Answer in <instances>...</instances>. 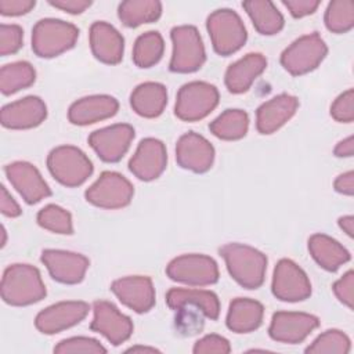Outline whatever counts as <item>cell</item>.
<instances>
[{
    "label": "cell",
    "mask_w": 354,
    "mask_h": 354,
    "mask_svg": "<svg viewBox=\"0 0 354 354\" xmlns=\"http://www.w3.org/2000/svg\"><path fill=\"white\" fill-rule=\"evenodd\" d=\"M230 275L246 289H257L263 285L267 257L260 250L242 243H227L220 248Z\"/></svg>",
    "instance_id": "cell-1"
},
{
    "label": "cell",
    "mask_w": 354,
    "mask_h": 354,
    "mask_svg": "<svg viewBox=\"0 0 354 354\" xmlns=\"http://www.w3.org/2000/svg\"><path fill=\"white\" fill-rule=\"evenodd\" d=\"M48 3L53 7L69 14H82L86 8L91 6L90 0H50Z\"/></svg>",
    "instance_id": "cell-46"
},
{
    "label": "cell",
    "mask_w": 354,
    "mask_h": 354,
    "mask_svg": "<svg viewBox=\"0 0 354 354\" xmlns=\"http://www.w3.org/2000/svg\"><path fill=\"white\" fill-rule=\"evenodd\" d=\"M37 223L44 230L55 234H73L72 216L58 205H47L37 213Z\"/></svg>",
    "instance_id": "cell-37"
},
{
    "label": "cell",
    "mask_w": 354,
    "mask_h": 354,
    "mask_svg": "<svg viewBox=\"0 0 354 354\" xmlns=\"http://www.w3.org/2000/svg\"><path fill=\"white\" fill-rule=\"evenodd\" d=\"M90 47L98 61L115 65L123 58L124 39L111 24L97 21L90 26Z\"/></svg>",
    "instance_id": "cell-23"
},
{
    "label": "cell",
    "mask_w": 354,
    "mask_h": 354,
    "mask_svg": "<svg viewBox=\"0 0 354 354\" xmlns=\"http://www.w3.org/2000/svg\"><path fill=\"white\" fill-rule=\"evenodd\" d=\"M299 100L290 94H279L257 108L256 129L260 134H272L297 111Z\"/></svg>",
    "instance_id": "cell-22"
},
{
    "label": "cell",
    "mask_w": 354,
    "mask_h": 354,
    "mask_svg": "<svg viewBox=\"0 0 354 354\" xmlns=\"http://www.w3.org/2000/svg\"><path fill=\"white\" fill-rule=\"evenodd\" d=\"M162 14V3L156 0H127L119 4L118 15L123 25L136 28L155 22Z\"/></svg>",
    "instance_id": "cell-31"
},
{
    "label": "cell",
    "mask_w": 354,
    "mask_h": 354,
    "mask_svg": "<svg viewBox=\"0 0 354 354\" xmlns=\"http://www.w3.org/2000/svg\"><path fill=\"white\" fill-rule=\"evenodd\" d=\"M326 28L333 33H346L354 26V1L333 0L328 4L325 17Z\"/></svg>",
    "instance_id": "cell-35"
},
{
    "label": "cell",
    "mask_w": 354,
    "mask_h": 354,
    "mask_svg": "<svg viewBox=\"0 0 354 354\" xmlns=\"http://www.w3.org/2000/svg\"><path fill=\"white\" fill-rule=\"evenodd\" d=\"M335 189L343 195L351 196L354 192V173L350 170L337 176L335 180Z\"/></svg>",
    "instance_id": "cell-48"
},
{
    "label": "cell",
    "mask_w": 354,
    "mask_h": 354,
    "mask_svg": "<svg viewBox=\"0 0 354 354\" xmlns=\"http://www.w3.org/2000/svg\"><path fill=\"white\" fill-rule=\"evenodd\" d=\"M206 28L214 51L224 57L242 48L248 39V33L241 17L230 8L213 11L207 17Z\"/></svg>",
    "instance_id": "cell-5"
},
{
    "label": "cell",
    "mask_w": 354,
    "mask_h": 354,
    "mask_svg": "<svg viewBox=\"0 0 354 354\" xmlns=\"http://www.w3.org/2000/svg\"><path fill=\"white\" fill-rule=\"evenodd\" d=\"M330 116L343 123H351L354 120V90L348 88L342 93L330 106Z\"/></svg>",
    "instance_id": "cell-41"
},
{
    "label": "cell",
    "mask_w": 354,
    "mask_h": 354,
    "mask_svg": "<svg viewBox=\"0 0 354 354\" xmlns=\"http://www.w3.org/2000/svg\"><path fill=\"white\" fill-rule=\"evenodd\" d=\"M119 109L116 98L105 94L88 95L75 101L68 111V119L77 126H87L112 118Z\"/></svg>",
    "instance_id": "cell-24"
},
{
    "label": "cell",
    "mask_w": 354,
    "mask_h": 354,
    "mask_svg": "<svg viewBox=\"0 0 354 354\" xmlns=\"http://www.w3.org/2000/svg\"><path fill=\"white\" fill-rule=\"evenodd\" d=\"M263 315L264 307L261 303L253 299L238 297L230 303L225 324L235 333H249L261 325Z\"/></svg>",
    "instance_id": "cell-26"
},
{
    "label": "cell",
    "mask_w": 354,
    "mask_h": 354,
    "mask_svg": "<svg viewBox=\"0 0 354 354\" xmlns=\"http://www.w3.org/2000/svg\"><path fill=\"white\" fill-rule=\"evenodd\" d=\"M176 159L185 170L205 173L213 165L214 148L203 136L189 131L178 138L176 145Z\"/></svg>",
    "instance_id": "cell-19"
},
{
    "label": "cell",
    "mask_w": 354,
    "mask_h": 354,
    "mask_svg": "<svg viewBox=\"0 0 354 354\" xmlns=\"http://www.w3.org/2000/svg\"><path fill=\"white\" fill-rule=\"evenodd\" d=\"M333 292L336 297L346 304L348 308H353V296H354V272L347 271L339 281L333 283Z\"/></svg>",
    "instance_id": "cell-43"
},
{
    "label": "cell",
    "mask_w": 354,
    "mask_h": 354,
    "mask_svg": "<svg viewBox=\"0 0 354 354\" xmlns=\"http://www.w3.org/2000/svg\"><path fill=\"white\" fill-rule=\"evenodd\" d=\"M176 315V326L184 335H194L203 328V311L192 304H184L180 307Z\"/></svg>",
    "instance_id": "cell-39"
},
{
    "label": "cell",
    "mask_w": 354,
    "mask_h": 354,
    "mask_svg": "<svg viewBox=\"0 0 354 354\" xmlns=\"http://www.w3.org/2000/svg\"><path fill=\"white\" fill-rule=\"evenodd\" d=\"M35 4V0H0V14L6 17L24 15L29 12Z\"/></svg>",
    "instance_id": "cell-44"
},
{
    "label": "cell",
    "mask_w": 354,
    "mask_h": 354,
    "mask_svg": "<svg viewBox=\"0 0 354 354\" xmlns=\"http://www.w3.org/2000/svg\"><path fill=\"white\" fill-rule=\"evenodd\" d=\"M35 68L26 61L7 64L0 71V90L4 95L14 94L35 83Z\"/></svg>",
    "instance_id": "cell-33"
},
{
    "label": "cell",
    "mask_w": 354,
    "mask_h": 354,
    "mask_svg": "<svg viewBox=\"0 0 354 354\" xmlns=\"http://www.w3.org/2000/svg\"><path fill=\"white\" fill-rule=\"evenodd\" d=\"M4 243H6V230L3 228V241H1V246H4Z\"/></svg>",
    "instance_id": "cell-52"
},
{
    "label": "cell",
    "mask_w": 354,
    "mask_h": 354,
    "mask_svg": "<svg viewBox=\"0 0 354 354\" xmlns=\"http://www.w3.org/2000/svg\"><path fill=\"white\" fill-rule=\"evenodd\" d=\"M47 106L44 101L36 95H29L22 100L10 102L1 108L0 120L7 129L22 130L32 129L44 122Z\"/></svg>",
    "instance_id": "cell-21"
},
{
    "label": "cell",
    "mask_w": 354,
    "mask_h": 354,
    "mask_svg": "<svg viewBox=\"0 0 354 354\" xmlns=\"http://www.w3.org/2000/svg\"><path fill=\"white\" fill-rule=\"evenodd\" d=\"M351 348L350 339L337 329H329L321 333L307 348L311 354H346Z\"/></svg>",
    "instance_id": "cell-36"
},
{
    "label": "cell",
    "mask_w": 354,
    "mask_h": 354,
    "mask_svg": "<svg viewBox=\"0 0 354 354\" xmlns=\"http://www.w3.org/2000/svg\"><path fill=\"white\" fill-rule=\"evenodd\" d=\"M0 192H1L0 194V209H1V213L4 216H7V217H18L22 213L19 205L7 192V188L4 185H1Z\"/></svg>",
    "instance_id": "cell-47"
},
{
    "label": "cell",
    "mask_w": 354,
    "mask_h": 354,
    "mask_svg": "<svg viewBox=\"0 0 354 354\" xmlns=\"http://www.w3.org/2000/svg\"><path fill=\"white\" fill-rule=\"evenodd\" d=\"M165 43L159 32L149 30L137 37L133 47V61L138 68H151L163 55Z\"/></svg>",
    "instance_id": "cell-34"
},
{
    "label": "cell",
    "mask_w": 354,
    "mask_h": 354,
    "mask_svg": "<svg viewBox=\"0 0 354 354\" xmlns=\"http://www.w3.org/2000/svg\"><path fill=\"white\" fill-rule=\"evenodd\" d=\"M195 354H227L231 351L230 342L220 335H206L199 339L192 350Z\"/></svg>",
    "instance_id": "cell-42"
},
{
    "label": "cell",
    "mask_w": 354,
    "mask_h": 354,
    "mask_svg": "<svg viewBox=\"0 0 354 354\" xmlns=\"http://www.w3.org/2000/svg\"><path fill=\"white\" fill-rule=\"evenodd\" d=\"M24 30L19 25H0V54L3 57L17 53L22 47Z\"/></svg>",
    "instance_id": "cell-40"
},
{
    "label": "cell",
    "mask_w": 354,
    "mask_h": 354,
    "mask_svg": "<svg viewBox=\"0 0 354 354\" xmlns=\"http://www.w3.org/2000/svg\"><path fill=\"white\" fill-rule=\"evenodd\" d=\"M93 313L94 317L90 329L101 333L111 344L119 346L130 339L133 333V322L112 303L97 300L93 304Z\"/></svg>",
    "instance_id": "cell-12"
},
{
    "label": "cell",
    "mask_w": 354,
    "mask_h": 354,
    "mask_svg": "<svg viewBox=\"0 0 354 354\" xmlns=\"http://www.w3.org/2000/svg\"><path fill=\"white\" fill-rule=\"evenodd\" d=\"M41 261L47 267L53 279L68 285L82 282L90 266V261L86 256L58 249L43 250Z\"/></svg>",
    "instance_id": "cell-15"
},
{
    "label": "cell",
    "mask_w": 354,
    "mask_h": 354,
    "mask_svg": "<svg viewBox=\"0 0 354 354\" xmlns=\"http://www.w3.org/2000/svg\"><path fill=\"white\" fill-rule=\"evenodd\" d=\"M54 353L57 354H100L106 353V348L95 339L86 337V336H77V337H69L61 340L55 347Z\"/></svg>",
    "instance_id": "cell-38"
},
{
    "label": "cell",
    "mask_w": 354,
    "mask_h": 354,
    "mask_svg": "<svg viewBox=\"0 0 354 354\" xmlns=\"http://www.w3.org/2000/svg\"><path fill=\"white\" fill-rule=\"evenodd\" d=\"M79 37V29L62 19L44 18L32 29V50L37 57L53 58L71 50Z\"/></svg>",
    "instance_id": "cell-3"
},
{
    "label": "cell",
    "mask_w": 354,
    "mask_h": 354,
    "mask_svg": "<svg viewBox=\"0 0 354 354\" xmlns=\"http://www.w3.org/2000/svg\"><path fill=\"white\" fill-rule=\"evenodd\" d=\"M166 274L171 281L191 286H206L218 281L217 263L206 254H183L173 259Z\"/></svg>",
    "instance_id": "cell-9"
},
{
    "label": "cell",
    "mask_w": 354,
    "mask_h": 354,
    "mask_svg": "<svg viewBox=\"0 0 354 354\" xmlns=\"http://www.w3.org/2000/svg\"><path fill=\"white\" fill-rule=\"evenodd\" d=\"M88 313L84 301H59L36 315L35 325L44 335H54L82 322Z\"/></svg>",
    "instance_id": "cell-16"
},
{
    "label": "cell",
    "mask_w": 354,
    "mask_h": 354,
    "mask_svg": "<svg viewBox=\"0 0 354 354\" xmlns=\"http://www.w3.org/2000/svg\"><path fill=\"white\" fill-rule=\"evenodd\" d=\"M167 153L160 140L148 137L140 141L134 155L129 162L130 171L142 181L158 178L166 169Z\"/></svg>",
    "instance_id": "cell-17"
},
{
    "label": "cell",
    "mask_w": 354,
    "mask_h": 354,
    "mask_svg": "<svg viewBox=\"0 0 354 354\" xmlns=\"http://www.w3.org/2000/svg\"><path fill=\"white\" fill-rule=\"evenodd\" d=\"M248 129L249 116L242 109H225L209 124L212 134L225 141H234L245 137Z\"/></svg>",
    "instance_id": "cell-32"
},
{
    "label": "cell",
    "mask_w": 354,
    "mask_h": 354,
    "mask_svg": "<svg viewBox=\"0 0 354 354\" xmlns=\"http://www.w3.org/2000/svg\"><path fill=\"white\" fill-rule=\"evenodd\" d=\"M47 167L51 176L65 187H79L93 173L91 160L73 145L54 148L47 156Z\"/></svg>",
    "instance_id": "cell-4"
},
{
    "label": "cell",
    "mask_w": 354,
    "mask_h": 354,
    "mask_svg": "<svg viewBox=\"0 0 354 354\" xmlns=\"http://www.w3.org/2000/svg\"><path fill=\"white\" fill-rule=\"evenodd\" d=\"M134 138V129L126 123L95 130L88 137L90 147L104 162L113 163L123 158Z\"/></svg>",
    "instance_id": "cell-14"
},
{
    "label": "cell",
    "mask_w": 354,
    "mask_h": 354,
    "mask_svg": "<svg viewBox=\"0 0 354 354\" xmlns=\"http://www.w3.org/2000/svg\"><path fill=\"white\" fill-rule=\"evenodd\" d=\"M137 351H148V353H155L158 351L156 348L153 347H142V346H134V347H130L127 350V353H137Z\"/></svg>",
    "instance_id": "cell-51"
},
{
    "label": "cell",
    "mask_w": 354,
    "mask_h": 354,
    "mask_svg": "<svg viewBox=\"0 0 354 354\" xmlns=\"http://www.w3.org/2000/svg\"><path fill=\"white\" fill-rule=\"evenodd\" d=\"M242 7L248 12L256 30L261 35H275L283 28V17L268 0H249L243 1Z\"/></svg>",
    "instance_id": "cell-30"
},
{
    "label": "cell",
    "mask_w": 354,
    "mask_h": 354,
    "mask_svg": "<svg viewBox=\"0 0 354 354\" xmlns=\"http://www.w3.org/2000/svg\"><path fill=\"white\" fill-rule=\"evenodd\" d=\"M46 296V286L36 267L11 264L1 278V297L10 306H29Z\"/></svg>",
    "instance_id": "cell-2"
},
{
    "label": "cell",
    "mask_w": 354,
    "mask_h": 354,
    "mask_svg": "<svg viewBox=\"0 0 354 354\" xmlns=\"http://www.w3.org/2000/svg\"><path fill=\"white\" fill-rule=\"evenodd\" d=\"M328 47L317 33H310L296 39L281 54V65L293 76H300L314 71L325 58Z\"/></svg>",
    "instance_id": "cell-8"
},
{
    "label": "cell",
    "mask_w": 354,
    "mask_h": 354,
    "mask_svg": "<svg viewBox=\"0 0 354 354\" xmlns=\"http://www.w3.org/2000/svg\"><path fill=\"white\" fill-rule=\"evenodd\" d=\"M11 185L29 205L37 203L51 195V189L40 171L28 162H12L4 167Z\"/></svg>",
    "instance_id": "cell-18"
},
{
    "label": "cell",
    "mask_w": 354,
    "mask_h": 354,
    "mask_svg": "<svg viewBox=\"0 0 354 354\" xmlns=\"http://www.w3.org/2000/svg\"><path fill=\"white\" fill-rule=\"evenodd\" d=\"M308 250L319 267L332 272L350 260L348 250L325 234L311 235L308 239Z\"/></svg>",
    "instance_id": "cell-28"
},
{
    "label": "cell",
    "mask_w": 354,
    "mask_h": 354,
    "mask_svg": "<svg viewBox=\"0 0 354 354\" xmlns=\"http://www.w3.org/2000/svg\"><path fill=\"white\" fill-rule=\"evenodd\" d=\"M319 325L315 315L295 311H277L268 328V335L272 340L296 344L303 342Z\"/></svg>",
    "instance_id": "cell-13"
},
{
    "label": "cell",
    "mask_w": 354,
    "mask_h": 354,
    "mask_svg": "<svg viewBox=\"0 0 354 354\" xmlns=\"http://www.w3.org/2000/svg\"><path fill=\"white\" fill-rule=\"evenodd\" d=\"M335 155L339 158H348L353 156L354 153V141L353 136H348L347 138L342 140L336 147H335Z\"/></svg>",
    "instance_id": "cell-49"
},
{
    "label": "cell",
    "mask_w": 354,
    "mask_h": 354,
    "mask_svg": "<svg viewBox=\"0 0 354 354\" xmlns=\"http://www.w3.org/2000/svg\"><path fill=\"white\" fill-rule=\"evenodd\" d=\"M272 293L282 301H301L310 297L311 283L307 274L292 260L281 259L272 275Z\"/></svg>",
    "instance_id": "cell-11"
},
{
    "label": "cell",
    "mask_w": 354,
    "mask_h": 354,
    "mask_svg": "<svg viewBox=\"0 0 354 354\" xmlns=\"http://www.w3.org/2000/svg\"><path fill=\"white\" fill-rule=\"evenodd\" d=\"M134 195L131 183L116 171H104L84 194L86 201L102 209H120L127 206Z\"/></svg>",
    "instance_id": "cell-10"
},
{
    "label": "cell",
    "mask_w": 354,
    "mask_h": 354,
    "mask_svg": "<svg viewBox=\"0 0 354 354\" xmlns=\"http://www.w3.org/2000/svg\"><path fill=\"white\" fill-rule=\"evenodd\" d=\"M111 290L120 303L138 314L149 311L155 304V288L148 277L134 275L116 279L112 282Z\"/></svg>",
    "instance_id": "cell-20"
},
{
    "label": "cell",
    "mask_w": 354,
    "mask_h": 354,
    "mask_svg": "<svg viewBox=\"0 0 354 354\" xmlns=\"http://www.w3.org/2000/svg\"><path fill=\"white\" fill-rule=\"evenodd\" d=\"M167 104V90L162 83L145 82L138 84L131 95L130 105L133 111L142 118L159 116Z\"/></svg>",
    "instance_id": "cell-27"
},
{
    "label": "cell",
    "mask_w": 354,
    "mask_h": 354,
    "mask_svg": "<svg viewBox=\"0 0 354 354\" xmlns=\"http://www.w3.org/2000/svg\"><path fill=\"white\" fill-rule=\"evenodd\" d=\"M339 225L340 228L348 235L353 236L354 235V217L353 216H344L339 218Z\"/></svg>",
    "instance_id": "cell-50"
},
{
    "label": "cell",
    "mask_w": 354,
    "mask_h": 354,
    "mask_svg": "<svg viewBox=\"0 0 354 354\" xmlns=\"http://www.w3.org/2000/svg\"><path fill=\"white\" fill-rule=\"evenodd\" d=\"M218 90L206 82H189L178 93L174 113L184 122H196L206 118L218 104Z\"/></svg>",
    "instance_id": "cell-7"
},
{
    "label": "cell",
    "mask_w": 354,
    "mask_h": 354,
    "mask_svg": "<svg viewBox=\"0 0 354 354\" xmlns=\"http://www.w3.org/2000/svg\"><path fill=\"white\" fill-rule=\"evenodd\" d=\"M173 54L169 69L177 73H191L198 71L206 59L202 37L195 26H174L170 32Z\"/></svg>",
    "instance_id": "cell-6"
},
{
    "label": "cell",
    "mask_w": 354,
    "mask_h": 354,
    "mask_svg": "<svg viewBox=\"0 0 354 354\" xmlns=\"http://www.w3.org/2000/svg\"><path fill=\"white\" fill-rule=\"evenodd\" d=\"M267 59L260 53H249L231 64L225 72V86L232 94H242L250 88L254 80L264 72Z\"/></svg>",
    "instance_id": "cell-25"
},
{
    "label": "cell",
    "mask_w": 354,
    "mask_h": 354,
    "mask_svg": "<svg viewBox=\"0 0 354 354\" xmlns=\"http://www.w3.org/2000/svg\"><path fill=\"white\" fill-rule=\"evenodd\" d=\"M282 4L289 10L292 17L295 18H303L306 15L313 14L318 6V0H283Z\"/></svg>",
    "instance_id": "cell-45"
},
{
    "label": "cell",
    "mask_w": 354,
    "mask_h": 354,
    "mask_svg": "<svg viewBox=\"0 0 354 354\" xmlns=\"http://www.w3.org/2000/svg\"><path fill=\"white\" fill-rule=\"evenodd\" d=\"M166 303L174 311L184 304H192L201 308L205 317L210 319H217L220 314L218 297L210 290L173 288L166 293Z\"/></svg>",
    "instance_id": "cell-29"
}]
</instances>
